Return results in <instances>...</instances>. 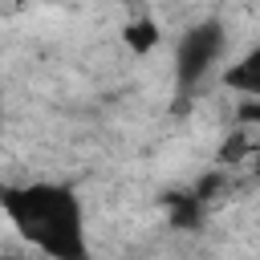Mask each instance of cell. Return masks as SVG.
<instances>
[{
  "instance_id": "3",
  "label": "cell",
  "mask_w": 260,
  "mask_h": 260,
  "mask_svg": "<svg viewBox=\"0 0 260 260\" xmlns=\"http://www.w3.org/2000/svg\"><path fill=\"white\" fill-rule=\"evenodd\" d=\"M223 85L236 89V93H244V102H248V98H260V45L244 49V53L223 69Z\"/></svg>"
},
{
  "instance_id": "2",
  "label": "cell",
  "mask_w": 260,
  "mask_h": 260,
  "mask_svg": "<svg viewBox=\"0 0 260 260\" xmlns=\"http://www.w3.org/2000/svg\"><path fill=\"white\" fill-rule=\"evenodd\" d=\"M223 49H228V28H223L219 16H207V20H195V24L183 28V37L175 41V57H171L179 102H191L203 89V81L223 61Z\"/></svg>"
},
{
  "instance_id": "1",
  "label": "cell",
  "mask_w": 260,
  "mask_h": 260,
  "mask_svg": "<svg viewBox=\"0 0 260 260\" xmlns=\"http://www.w3.org/2000/svg\"><path fill=\"white\" fill-rule=\"evenodd\" d=\"M0 211L12 232L45 260H93L85 203L69 183H0Z\"/></svg>"
},
{
  "instance_id": "5",
  "label": "cell",
  "mask_w": 260,
  "mask_h": 260,
  "mask_svg": "<svg viewBox=\"0 0 260 260\" xmlns=\"http://www.w3.org/2000/svg\"><path fill=\"white\" fill-rule=\"evenodd\" d=\"M240 122H248V126H260V98H248V102L240 106Z\"/></svg>"
},
{
  "instance_id": "4",
  "label": "cell",
  "mask_w": 260,
  "mask_h": 260,
  "mask_svg": "<svg viewBox=\"0 0 260 260\" xmlns=\"http://www.w3.org/2000/svg\"><path fill=\"white\" fill-rule=\"evenodd\" d=\"M126 41H130L134 49H150V45H154V28H150V24H134V28H126Z\"/></svg>"
}]
</instances>
